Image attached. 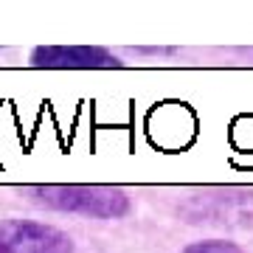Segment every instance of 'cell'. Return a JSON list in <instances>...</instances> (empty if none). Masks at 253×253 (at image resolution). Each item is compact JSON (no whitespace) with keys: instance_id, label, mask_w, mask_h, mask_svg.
<instances>
[{"instance_id":"1","label":"cell","mask_w":253,"mask_h":253,"mask_svg":"<svg viewBox=\"0 0 253 253\" xmlns=\"http://www.w3.org/2000/svg\"><path fill=\"white\" fill-rule=\"evenodd\" d=\"M28 194L45 208L62 214H82L93 219H124L132 211V197L118 186H84V183H45L28 186Z\"/></svg>"},{"instance_id":"2","label":"cell","mask_w":253,"mask_h":253,"mask_svg":"<svg viewBox=\"0 0 253 253\" xmlns=\"http://www.w3.org/2000/svg\"><path fill=\"white\" fill-rule=\"evenodd\" d=\"M0 253H73V239L48 222L0 219Z\"/></svg>"},{"instance_id":"3","label":"cell","mask_w":253,"mask_h":253,"mask_svg":"<svg viewBox=\"0 0 253 253\" xmlns=\"http://www.w3.org/2000/svg\"><path fill=\"white\" fill-rule=\"evenodd\" d=\"M34 68H54V71H90V68H124L110 48L101 45H37L28 54Z\"/></svg>"},{"instance_id":"4","label":"cell","mask_w":253,"mask_h":253,"mask_svg":"<svg viewBox=\"0 0 253 253\" xmlns=\"http://www.w3.org/2000/svg\"><path fill=\"white\" fill-rule=\"evenodd\" d=\"M180 253H245L236 242H228V239H197V242H189Z\"/></svg>"},{"instance_id":"5","label":"cell","mask_w":253,"mask_h":253,"mask_svg":"<svg viewBox=\"0 0 253 253\" xmlns=\"http://www.w3.org/2000/svg\"><path fill=\"white\" fill-rule=\"evenodd\" d=\"M135 54H152V56H172L177 54L174 48H135Z\"/></svg>"},{"instance_id":"6","label":"cell","mask_w":253,"mask_h":253,"mask_svg":"<svg viewBox=\"0 0 253 253\" xmlns=\"http://www.w3.org/2000/svg\"><path fill=\"white\" fill-rule=\"evenodd\" d=\"M251 54H253V51H251Z\"/></svg>"}]
</instances>
